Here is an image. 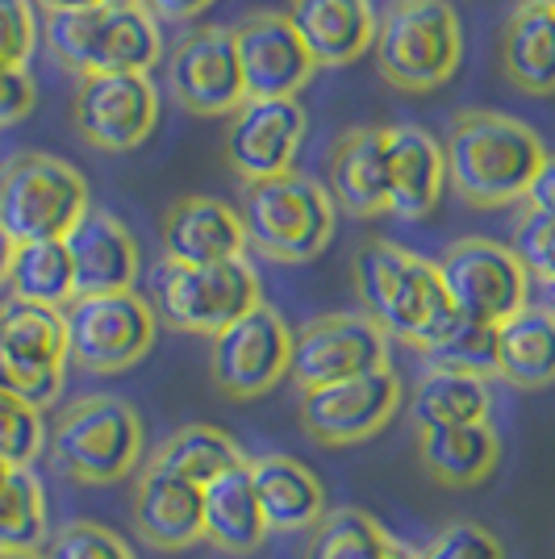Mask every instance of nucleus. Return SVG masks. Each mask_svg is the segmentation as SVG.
<instances>
[{
  "mask_svg": "<svg viewBox=\"0 0 555 559\" xmlns=\"http://www.w3.org/2000/svg\"><path fill=\"white\" fill-rule=\"evenodd\" d=\"M351 280L364 305V318L389 334V343L435 350L463 322L442 288L439 263L397 247L389 238H371L351 259Z\"/></svg>",
  "mask_w": 555,
  "mask_h": 559,
  "instance_id": "f257e3e1",
  "label": "nucleus"
},
{
  "mask_svg": "<svg viewBox=\"0 0 555 559\" xmlns=\"http://www.w3.org/2000/svg\"><path fill=\"white\" fill-rule=\"evenodd\" d=\"M447 180L472 210H506L527 201L531 180L547 159L531 126L488 109H463L442 142Z\"/></svg>",
  "mask_w": 555,
  "mask_h": 559,
  "instance_id": "f03ea898",
  "label": "nucleus"
},
{
  "mask_svg": "<svg viewBox=\"0 0 555 559\" xmlns=\"http://www.w3.org/2000/svg\"><path fill=\"white\" fill-rule=\"evenodd\" d=\"M47 447L50 464L63 480L84 489H105L117 480H130V472L142 464L146 439L139 409L130 401L96 393L71 401L55 418Z\"/></svg>",
  "mask_w": 555,
  "mask_h": 559,
  "instance_id": "7ed1b4c3",
  "label": "nucleus"
},
{
  "mask_svg": "<svg viewBox=\"0 0 555 559\" xmlns=\"http://www.w3.org/2000/svg\"><path fill=\"white\" fill-rule=\"evenodd\" d=\"M247 247L272 263H309L330 247L339 226V205L330 188L302 171H284L272 180H255L238 201Z\"/></svg>",
  "mask_w": 555,
  "mask_h": 559,
  "instance_id": "20e7f679",
  "label": "nucleus"
},
{
  "mask_svg": "<svg viewBox=\"0 0 555 559\" xmlns=\"http://www.w3.org/2000/svg\"><path fill=\"white\" fill-rule=\"evenodd\" d=\"M371 55L397 93H435L460 71V17L447 0H389L376 17Z\"/></svg>",
  "mask_w": 555,
  "mask_h": 559,
  "instance_id": "39448f33",
  "label": "nucleus"
},
{
  "mask_svg": "<svg viewBox=\"0 0 555 559\" xmlns=\"http://www.w3.org/2000/svg\"><path fill=\"white\" fill-rule=\"evenodd\" d=\"M55 63L84 75H121V71H146L163 59L160 22L146 17L139 4L114 9V4H96V9H75V13H47L43 25Z\"/></svg>",
  "mask_w": 555,
  "mask_h": 559,
  "instance_id": "423d86ee",
  "label": "nucleus"
},
{
  "mask_svg": "<svg viewBox=\"0 0 555 559\" xmlns=\"http://www.w3.org/2000/svg\"><path fill=\"white\" fill-rule=\"evenodd\" d=\"M88 210V180L63 159L17 151L0 164V230L17 247L68 238Z\"/></svg>",
  "mask_w": 555,
  "mask_h": 559,
  "instance_id": "0eeeda50",
  "label": "nucleus"
},
{
  "mask_svg": "<svg viewBox=\"0 0 555 559\" xmlns=\"http://www.w3.org/2000/svg\"><path fill=\"white\" fill-rule=\"evenodd\" d=\"M255 305H263V288H259V272L247 259L209 263V267L160 263L155 272V313L185 334L217 338L243 313H251Z\"/></svg>",
  "mask_w": 555,
  "mask_h": 559,
  "instance_id": "6e6552de",
  "label": "nucleus"
},
{
  "mask_svg": "<svg viewBox=\"0 0 555 559\" xmlns=\"http://www.w3.org/2000/svg\"><path fill=\"white\" fill-rule=\"evenodd\" d=\"M63 330H68L71 364H80L84 372L114 376L134 368L155 347L160 313L134 288L96 293V297H75L63 309Z\"/></svg>",
  "mask_w": 555,
  "mask_h": 559,
  "instance_id": "1a4fd4ad",
  "label": "nucleus"
},
{
  "mask_svg": "<svg viewBox=\"0 0 555 559\" xmlns=\"http://www.w3.org/2000/svg\"><path fill=\"white\" fill-rule=\"evenodd\" d=\"M68 330L63 313L47 305L0 301V389L47 414L63 396L68 376Z\"/></svg>",
  "mask_w": 555,
  "mask_h": 559,
  "instance_id": "9d476101",
  "label": "nucleus"
},
{
  "mask_svg": "<svg viewBox=\"0 0 555 559\" xmlns=\"http://www.w3.org/2000/svg\"><path fill=\"white\" fill-rule=\"evenodd\" d=\"M439 276L451 305L468 322L501 326L531 305V272L513 247L493 238H460L439 259Z\"/></svg>",
  "mask_w": 555,
  "mask_h": 559,
  "instance_id": "9b49d317",
  "label": "nucleus"
},
{
  "mask_svg": "<svg viewBox=\"0 0 555 559\" xmlns=\"http://www.w3.org/2000/svg\"><path fill=\"white\" fill-rule=\"evenodd\" d=\"M293 372V330L272 305H255L209 347V376L231 401L272 393Z\"/></svg>",
  "mask_w": 555,
  "mask_h": 559,
  "instance_id": "f8f14e48",
  "label": "nucleus"
},
{
  "mask_svg": "<svg viewBox=\"0 0 555 559\" xmlns=\"http://www.w3.org/2000/svg\"><path fill=\"white\" fill-rule=\"evenodd\" d=\"M71 121L88 146L126 155V151H139L142 142L155 134L160 93H155L151 75H139V71L84 75L71 96Z\"/></svg>",
  "mask_w": 555,
  "mask_h": 559,
  "instance_id": "ddd939ff",
  "label": "nucleus"
},
{
  "mask_svg": "<svg viewBox=\"0 0 555 559\" xmlns=\"http://www.w3.org/2000/svg\"><path fill=\"white\" fill-rule=\"evenodd\" d=\"M389 368V334L364 313H326L293 334V380L297 389H326Z\"/></svg>",
  "mask_w": 555,
  "mask_h": 559,
  "instance_id": "4468645a",
  "label": "nucleus"
},
{
  "mask_svg": "<svg viewBox=\"0 0 555 559\" xmlns=\"http://www.w3.org/2000/svg\"><path fill=\"white\" fill-rule=\"evenodd\" d=\"M167 88L185 114H238L247 105V88H243V68H238V50H234V29L197 25L192 34H185L167 59Z\"/></svg>",
  "mask_w": 555,
  "mask_h": 559,
  "instance_id": "2eb2a0df",
  "label": "nucleus"
},
{
  "mask_svg": "<svg viewBox=\"0 0 555 559\" xmlns=\"http://www.w3.org/2000/svg\"><path fill=\"white\" fill-rule=\"evenodd\" d=\"M401 409V380L393 368L339 380L302 393V426L314 443L355 447L380 435Z\"/></svg>",
  "mask_w": 555,
  "mask_h": 559,
  "instance_id": "dca6fc26",
  "label": "nucleus"
},
{
  "mask_svg": "<svg viewBox=\"0 0 555 559\" xmlns=\"http://www.w3.org/2000/svg\"><path fill=\"white\" fill-rule=\"evenodd\" d=\"M234 50H238L247 100H297V93L318 71L288 13H272V9L247 13L234 25Z\"/></svg>",
  "mask_w": 555,
  "mask_h": 559,
  "instance_id": "f3484780",
  "label": "nucleus"
},
{
  "mask_svg": "<svg viewBox=\"0 0 555 559\" xmlns=\"http://www.w3.org/2000/svg\"><path fill=\"white\" fill-rule=\"evenodd\" d=\"M305 142V109L297 100H247L226 130V164L243 185L284 176Z\"/></svg>",
  "mask_w": 555,
  "mask_h": 559,
  "instance_id": "a211bd4d",
  "label": "nucleus"
},
{
  "mask_svg": "<svg viewBox=\"0 0 555 559\" xmlns=\"http://www.w3.org/2000/svg\"><path fill=\"white\" fill-rule=\"evenodd\" d=\"M130 522L134 535L163 556L188 551L205 538V489L146 464L130 492Z\"/></svg>",
  "mask_w": 555,
  "mask_h": 559,
  "instance_id": "6ab92c4d",
  "label": "nucleus"
},
{
  "mask_svg": "<svg viewBox=\"0 0 555 559\" xmlns=\"http://www.w3.org/2000/svg\"><path fill=\"white\" fill-rule=\"evenodd\" d=\"M163 259L176 267H209L231 263L247 251L243 217L217 197H180L172 201L160 222Z\"/></svg>",
  "mask_w": 555,
  "mask_h": 559,
  "instance_id": "aec40b11",
  "label": "nucleus"
},
{
  "mask_svg": "<svg viewBox=\"0 0 555 559\" xmlns=\"http://www.w3.org/2000/svg\"><path fill=\"white\" fill-rule=\"evenodd\" d=\"M75 272V297L126 293L139 280V242L114 213L88 210L63 238Z\"/></svg>",
  "mask_w": 555,
  "mask_h": 559,
  "instance_id": "412c9836",
  "label": "nucleus"
},
{
  "mask_svg": "<svg viewBox=\"0 0 555 559\" xmlns=\"http://www.w3.org/2000/svg\"><path fill=\"white\" fill-rule=\"evenodd\" d=\"M330 167V197L334 205L351 217H376L389 213V146L385 130L376 126H355L326 155Z\"/></svg>",
  "mask_w": 555,
  "mask_h": 559,
  "instance_id": "4be33fe9",
  "label": "nucleus"
},
{
  "mask_svg": "<svg viewBox=\"0 0 555 559\" xmlns=\"http://www.w3.org/2000/svg\"><path fill=\"white\" fill-rule=\"evenodd\" d=\"M389 146V213L405 222H422L435 213L447 185L442 142L422 126H385Z\"/></svg>",
  "mask_w": 555,
  "mask_h": 559,
  "instance_id": "5701e85b",
  "label": "nucleus"
},
{
  "mask_svg": "<svg viewBox=\"0 0 555 559\" xmlns=\"http://www.w3.org/2000/svg\"><path fill=\"white\" fill-rule=\"evenodd\" d=\"M288 22L318 68H347L376 43L371 0H288Z\"/></svg>",
  "mask_w": 555,
  "mask_h": 559,
  "instance_id": "b1692460",
  "label": "nucleus"
},
{
  "mask_svg": "<svg viewBox=\"0 0 555 559\" xmlns=\"http://www.w3.org/2000/svg\"><path fill=\"white\" fill-rule=\"evenodd\" d=\"M251 485L259 497V510L268 531H314L326 518V489L322 480L293 455H259L247 460Z\"/></svg>",
  "mask_w": 555,
  "mask_h": 559,
  "instance_id": "393cba45",
  "label": "nucleus"
},
{
  "mask_svg": "<svg viewBox=\"0 0 555 559\" xmlns=\"http://www.w3.org/2000/svg\"><path fill=\"white\" fill-rule=\"evenodd\" d=\"M417 460L442 489H476L501 464V435L488 421L430 426V430H417Z\"/></svg>",
  "mask_w": 555,
  "mask_h": 559,
  "instance_id": "a878e982",
  "label": "nucleus"
},
{
  "mask_svg": "<svg viewBox=\"0 0 555 559\" xmlns=\"http://www.w3.org/2000/svg\"><path fill=\"white\" fill-rule=\"evenodd\" d=\"M497 380L539 393L555 384V309L527 305L497 326Z\"/></svg>",
  "mask_w": 555,
  "mask_h": 559,
  "instance_id": "bb28decb",
  "label": "nucleus"
},
{
  "mask_svg": "<svg viewBox=\"0 0 555 559\" xmlns=\"http://www.w3.org/2000/svg\"><path fill=\"white\" fill-rule=\"evenodd\" d=\"M272 535L259 497L251 485V467H231L205 485V538L226 556H251Z\"/></svg>",
  "mask_w": 555,
  "mask_h": 559,
  "instance_id": "cd10ccee",
  "label": "nucleus"
},
{
  "mask_svg": "<svg viewBox=\"0 0 555 559\" xmlns=\"http://www.w3.org/2000/svg\"><path fill=\"white\" fill-rule=\"evenodd\" d=\"M506 80L527 96L555 93V13L518 4L501 34Z\"/></svg>",
  "mask_w": 555,
  "mask_h": 559,
  "instance_id": "c85d7f7f",
  "label": "nucleus"
},
{
  "mask_svg": "<svg viewBox=\"0 0 555 559\" xmlns=\"http://www.w3.org/2000/svg\"><path fill=\"white\" fill-rule=\"evenodd\" d=\"M493 414V389L485 376L468 372H442L426 368L417 376L414 396H410V418L417 430L430 426H476Z\"/></svg>",
  "mask_w": 555,
  "mask_h": 559,
  "instance_id": "c756f323",
  "label": "nucleus"
},
{
  "mask_svg": "<svg viewBox=\"0 0 555 559\" xmlns=\"http://www.w3.org/2000/svg\"><path fill=\"white\" fill-rule=\"evenodd\" d=\"M146 464L205 489L209 480H217L222 472L247 464V455H243V447L234 443L226 430H217V426H185V430H176L172 439H163Z\"/></svg>",
  "mask_w": 555,
  "mask_h": 559,
  "instance_id": "7c9ffc66",
  "label": "nucleus"
},
{
  "mask_svg": "<svg viewBox=\"0 0 555 559\" xmlns=\"http://www.w3.org/2000/svg\"><path fill=\"white\" fill-rule=\"evenodd\" d=\"M9 297L29 305H47V309H68L75 301V272H71L68 242H25L13 251L9 267Z\"/></svg>",
  "mask_w": 555,
  "mask_h": 559,
  "instance_id": "2f4dec72",
  "label": "nucleus"
},
{
  "mask_svg": "<svg viewBox=\"0 0 555 559\" xmlns=\"http://www.w3.org/2000/svg\"><path fill=\"white\" fill-rule=\"evenodd\" d=\"M47 492L34 467H13L0 489V551H38L47 543Z\"/></svg>",
  "mask_w": 555,
  "mask_h": 559,
  "instance_id": "473e14b6",
  "label": "nucleus"
},
{
  "mask_svg": "<svg viewBox=\"0 0 555 559\" xmlns=\"http://www.w3.org/2000/svg\"><path fill=\"white\" fill-rule=\"evenodd\" d=\"M393 538L364 510H330L314 526L305 559H385Z\"/></svg>",
  "mask_w": 555,
  "mask_h": 559,
  "instance_id": "72a5a7b5",
  "label": "nucleus"
},
{
  "mask_svg": "<svg viewBox=\"0 0 555 559\" xmlns=\"http://www.w3.org/2000/svg\"><path fill=\"white\" fill-rule=\"evenodd\" d=\"M426 368H442V372H468V376H497V326H481L468 322L451 330L435 350L422 355Z\"/></svg>",
  "mask_w": 555,
  "mask_h": 559,
  "instance_id": "f704fd0d",
  "label": "nucleus"
},
{
  "mask_svg": "<svg viewBox=\"0 0 555 559\" xmlns=\"http://www.w3.org/2000/svg\"><path fill=\"white\" fill-rule=\"evenodd\" d=\"M47 439L50 435L43 409H34L29 401L0 389V460L9 467H34Z\"/></svg>",
  "mask_w": 555,
  "mask_h": 559,
  "instance_id": "c9c22d12",
  "label": "nucleus"
},
{
  "mask_svg": "<svg viewBox=\"0 0 555 559\" xmlns=\"http://www.w3.org/2000/svg\"><path fill=\"white\" fill-rule=\"evenodd\" d=\"M513 255L522 259V267L531 272V280L543 288L547 309H555V222L539 217V213H522L513 226Z\"/></svg>",
  "mask_w": 555,
  "mask_h": 559,
  "instance_id": "e433bc0d",
  "label": "nucleus"
},
{
  "mask_svg": "<svg viewBox=\"0 0 555 559\" xmlns=\"http://www.w3.org/2000/svg\"><path fill=\"white\" fill-rule=\"evenodd\" d=\"M47 559H134V551L109 526L80 518V522H68L50 535Z\"/></svg>",
  "mask_w": 555,
  "mask_h": 559,
  "instance_id": "4c0bfd02",
  "label": "nucleus"
},
{
  "mask_svg": "<svg viewBox=\"0 0 555 559\" xmlns=\"http://www.w3.org/2000/svg\"><path fill=\"white\" fill-rule=\"evenodd\" d=\"M422 559H506L501 538L476 522H451L430 538Z\"/></svg>",
  "mask_w": 555,
  "mask_h": 559,
  "instance_id": "58836bf2",
  "label": "nucleus"
},
{
  "mask_svg": "<svg viewBox=\"0 0 555 559\" xmlns=\"http://www.w3.org/2000/svg\"><path fill=\"white\" fill-rule=\"evenodd\" d=\"M38 47V17L29 0H0V68H25Z\"/></svg>",
  "mask_w": 555,
  "mask_h": 559,
  "instance_id": "ea45409f",
  "label": "nucleus"
},
{
  "mask_svg": "<svg viewBox=\"0 0 555 559\" xmlns=\"http://www.w3.org/2000/svg\"><path fill=\"white\" fill-rule=\"evenodd\" d=\"M34 100H38V88L29 80L25 68H0V130L17 126L34 114Z\"/></svg>",
  "mask_w": 555,
  "mask_h": 559,
  "instance_id": "a19ab883",
  "label": "nucleus"
},
{
  "mask_svg": "<svg viewBox=\"0 0 555 559\" xmlns=\"http://www.w3.org/2000/svg\"><path fill=\"white\" fill-rule=\"evenodd\" d=\"M527 210L539 213V217H547V222H555V155H547V159H543L539 176L531 180Z\"/></svg>",
  "mask_w": 555,
  "mask_h": 559,
  "instance_id": "79ce46f5",
  "label": "nucleus"
},
{
  "mask_svg": "<svg viewBox=\"0 0 555 559\" xmlns=\"http://www.w3.org/2000/svg\"><path fill=\"white\" fill-rule=\"evenodd\" d=\"M213 0H139V9L155 22H192L197 13H205Z\"/></svg>",
  "mask_w": 555,
  "mask_h": 559,
  "instance_id": "37998d69",
  "label": "nucleus"
},
{
  "mask_svg": "<svg viewBox=\"0 0 555 559\" xmlns=\"http://www.w3.org/2000/svg\"><path fill=\"white\" fill-rule=\"evenodd\" d=\"M13 251H17V242H13L9 234L0 230V288H9V267H13Z\"/></svg>",
  "mask_w": 555,
  "mask_h": 559,
  "instance_id": "c03bdc74",
  "label": "nucleus"
},
{
  "mask_svg": "<svg viewBox=\"0 0 555 559\" xmlns=\"http://www.w3.org/2000/svg\"><path fill=\"white\" fill-rule=\"evenodd\" d=\"M47 13H75V9H96V4H105V0H38Z\"/></svg>",
  "mask_w": 555,
  "mask_h": 559,
  "instance_id": "a18cd8bd",
  "label": "nucleus"
},
{
  "mask_svg": "<svg viewBox=\"0 0 555 559\" xmlns=\"http://www.w3.org/2000/svg\"><path fill=\"white\" fill-rule=\"evenodd\" d=\"M385 559H422V551H414V547H405V543H393L389 547V556Z\"/></svg>",
  "mask_w": 555,
  "mask_h": 559,
  "instance_id": "49530a36",
  "label": "nucleus"
},
{
  "mask_svg": "<svg viewBox=\"0 0 555 559\" xmlns=\"http://www.w3.org/2000/svg\"><path fill=\"white\" fill-rule=\"evenodd\" d=\"M0 559H47L43 551H0Z\"/></svg>",
  "mask_w": 555,
  "mask_h": 559,
  "instance_id": "de8ad7c7",
  "label": "nucleus"
},
{
  "mask_svg": "<svg viewBox=\"0 0 555 559\" xmlns=\"http://www.w3.org/2000/svg\"><path fill=\"white\" fill-rule=\"evenodd\" d=\"M518 4H527V9H547V13H555V0H518Z\"/></svg>",
  "mask_w": 555,
  "mask_h": 559,
  "instance_id": "09e8293b",
  "label": "nucleus"
},
{
  "mask_svg": "<svg viewBox=\"0 0 555 559\" xmlns=\"http://www.w3.org/2000/svg\"><path fill=\"white\" fill-rule=\"evenodd\" d=\"M9 476H13V467H9V464H4V460H0V489L9 485Z\"/></svg>",
  "mask_w": 555,
  "mask_h": 559,
  "instance_id": "8fccbe9b",
  "label": "nucleus"
},
{
  "mask_svg": "<svg viewBox=\"0 0 555 559\" xmlns=\"http://www.w3.org/2000/svg\"><path fill=\"white\" fill-rule=\"evenodd\" d=\"M105 4H114V9H130V4H139V0H105Z\"/></svg>",
  "mask_w": 555,
  "mask_h": 559,
  "instance_id": "3c124183",
  "label": "nucleus"
}]
</instances>
